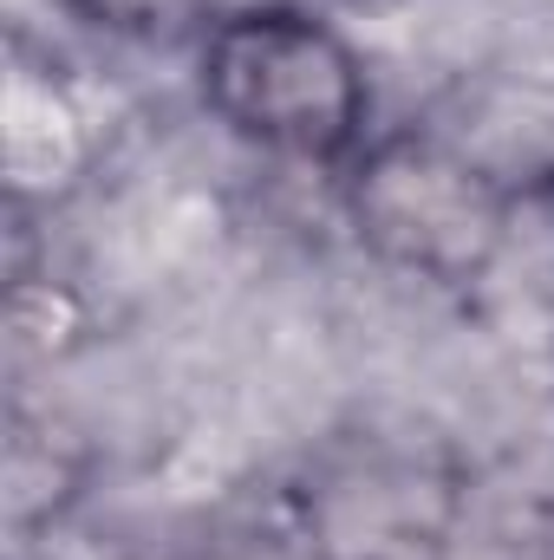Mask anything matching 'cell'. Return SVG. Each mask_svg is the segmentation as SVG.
<instances>
[{
  "label": "cell",
  "mask_w": 554,
  "mask_h": 560,
  "mask_svg": "<svg viewBox=\"0 0 554 560\" xmlns=\"http://www.w3.org/2000/svg\"><path fill=\"white\" fill-rule=\"evenodd\" d=\"M92 163V125L53 72L13 66L7 79V183L13 196H66Z\"/></svg>",
  "instance_id": "4"
},
{
  "label": "cell",
  "mask_w": 554,
  "mask_h": 560,
  "mask_svg": "<svg viewBox=\"0 0 554 560\" xmlns=\"http://www.w3.org/2000/svg\"><path fill=\"white\" fill-rule=\"evenodd\" d=\"M196 560H313V555L287 535V541H229V548H209Z\"/></svg>",
  "instance_id": "7"
},
{
  "label": "cell",
  "mask_w": 554,
  "mask_h": 560,
  "mask_svg": "<svg viewBox=\"0 0 554 560\" xmlns=\"http://www.w3.org/2000/svg\"><path fill=\"white\" fill-rule=\"evenodd\" d=\"M509 196L483 156L437 131H372V143L339 170V215L353 242L405 280L463 293L503 268Z\"/></svg>",
  "instance_id": "2"
},
{
  "label": "cell",
  "mask_w": 554,
  "mask_h": 560,
  "mask_svg": "<svg viewBox=\"0 0 554 560\" xmlns=\"http://www.w3.org/2000/svg\"><path fill=\"white\" fill-rule=\"evenodd\" d=\"M542 548H549V560H554V515H549V528H542Z\"/></svg>",
  "instance_id": "8"
},
{
  "label": "cell",
  "mask_w": 554,
  "mask_h": 560,
  "mask_svg": "<svg viewBox=\"0 0 554 560\" xmlns=\"http://www.w3.org/2000/svg\"><path fill=\"white\" fill-rule=\"evenodd\" d=\"M463 522V489L443 463L366 450L293 489V541L313 560H443Z\"/></svg>",
  "instance_id": "3"
},
{
  "label": "cell",
  "mask_w": 554,
  "mask_h": 560,
  "mask_svg": "<svg viewBox=\"0 0 554 560\" xmlns=\"http://www.w3.org/2000/svg\"><path fill=\"white\" fill-rule=\"evenodd\" d=\"M496 275H516V293L535 300L542 313H554V163H542L535 176L516 183V196H509V248H503Z\"/></svg>",
  "instance_id": "5"
},
{
  "label": "cell",
  "mask_w": 554,
  "mask_h": 560,
  "mask_svg": "<svg viewBox=\"0 0 554 560\" xmlns=\"http://www.w3.org/2000/svg\"><path fill=\"white\" fill-rule=\"evenodd\" d=\"M79 20L105 26V33H131V39H150V33H170L183 20L203 13V0H66Z\"/></svg>",
  "instance_id": "6"
},
{
  "label": "cell",
  "mask_w": 554,
  "mask_h": 560,
  "mask_svg": "<svg viewBox=\"0 0 554 560\" xmlns=\"http://www.w3.org/2000/svg\"><path fill=\"white\" fill-rule=\"evenodd\" d=\"M196 98L235 143L300 170H346L372 143L366 52L300 0L209 13L196 33Z\"/></svg>",
  "instance_id": "1"
}]
</instances>
